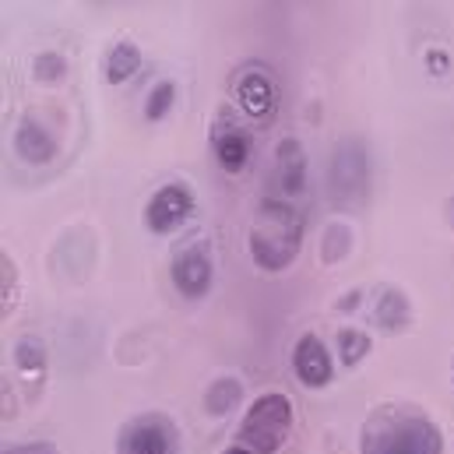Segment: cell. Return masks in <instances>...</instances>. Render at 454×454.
Masks as SVG:
<instances>
[{
    "label": "cell",
    "instance_id": "obj_3",
    "mask_svg": "<svg viewBox=\"0 0 454 454\" xmlns=\"http://www.w3.org/2000/svg\"><path fill=\"white\" fill-rule=\"evenodd\" d=\"M293 423H296L293 402L278 391H268L247 409L236 441L223 454H278L293 437Z\"/></svg>",
    "mask_w": 454,
    "mask_h": 454
},
{
    "label": "cell",
    "instance_id": "obj_7",
    "mask_svg": "<svg viewBox=\"0 0 454 454\" xmlns=\"http://www.w3.org/2000/svg\"><path fill=\"white\" fill-rule=\"evenodd\" d=\"M194 212H198V198H194L191 184H184V180L162 184L145 205V229L155 236H169L180 226H187L194 219Z\"/></svg>",
    "mask_w": 454,
    "mask_h": 454
},
{
    "label": "cell",
    "instance_id": "obj_2",
    "mask_svg": "<svg viewBox=\"0 0 454 454\" xmlns=\"http://www.w3.org/2000/svg\"><path fill=\"white\" fill-rule=\"evenodd\" d=\"M303 236H307V215L300 205H289L275 194H268L254 215V226L247 236V250L250 261L268 271L278 275L286 268L296 264L300 250H303Z\"/></svg>",
    "mask_w": 454,
    "mask_h": 454
},
{
    "label": "cell",
    "instance_id": "obj_12",
    "mask_svg": "<svg viewBox=\"0 0 454 454\" xmlns=\"http://www.w3.org/2000/svg\"><path fill=\"white\" fill-rule=\"evenodd\" d=\"M293 373L307 391H321L335 380V359H332L328 345L321 341V335H314V332L300 335V341L293 345Z\"/></svg>",
    "mask_w": 454,
    "mask_h": 454
},
{
    "label": "cell",
    "instance_id": "obj_24",
    "mask_svg": "<svg viewBox=\"0 0 454 454\" xmlns=\"http://www.w3.org/2000/svg\"><path fill=\"white\" fill-rule=\"evenodd\" d=\"M359 300H363V293L356 289V293H348L345 300H339V310H341V314H348V310H356V307H359Z\"/></svg>",
    "mask_w": 454,
    "mask_h": 454
},
{
    "label": "cell",
    "instance_id": "obj_9",
    "mask_svg": "<svg viewBox=\"0 0 454 454\" xmlns=\"http://www.w3.org/2000/svg\"><path fill=\"white\" fill-rule=\"evenodd\" d=\"M307 187H310V159H307V148L300 137H282L278 148H275V198L289 201V205H300L303 208V198H307Z\"/></svg>",
    "mask_w": 454,
    "mask_h": 454
},
{
    "label": "cell",
    "instance_id": "obj_15",
    "mask_svg": "<svg viewBox=\"0 0 454 454\" xmlns=\"http://www.w3.org/2000/svg\"><path fill=\"white\" fill-rule=\"evenodd\" d=\"M141 67H145V53H141V46L130 43V39H116L114 46L106 50L103 78H106L114 89H120V85H127Z\"/></svg>",
    "mask_w": 454,
    "mask_h": 454
},
{
    "label": "cell",
    "instance_id": "obj_4",
    "mask_svg": "<svg viewBox=\"0 0 454 454\" xmlns=\"http://www.w3.org/2000/svg\"><path fill=\"white\" fill-rule=\"evenodd\" d=\"M328 194L332 205L359 212L370 201V152L359 137H341L328 162Z\"/></svg>",
    "mask_w": 454,
    "mask_h": 454
},
{
    "label": "cell",
    "instance_id": "obj_14",
    "mask_svg": "<svg viewBox=\"0 0 454 454\" xmlns=\"http://www.w3.org/2000/svg\"><path fill=\"white\" fill-rule=\"evenodd\" d=\"M370 317H373V325H377L380 332L398 335V332H405V328L412 325V303H409V296H405L402 289L387 286V289H380V296H377Z\"/></svg>",
    "mask_w": 454,
    "mask_h": 454
},
{
    "label": "cell",
    "instance_id": "obj_10",
    "mask_svg": "<svg viewBox=\"0 0 454 454\" xmlns=\"http://www.w3.org/2000/svg\"><path fill=\"white\" fill-rule=\"evenodd\" d=\"M212 155L219 162V169L226 176H239L247 166H250V155H254V137L250 130L232 116V110H219L215 123H212Z\"/></svg>",
    "mask_w": 454,
    "mask_h": 454
},
{
    "label": "cell",
    "instance_id": "obj_6",
    "mask_svg": "<svg viewBox=\"0 0 454 454\" xmlns=\"http://www.w3.org/2000/svg\"><path fill=\"white\" fill-rule=\"evenodd\" d=\"M236 103H239V110L247 114L250 123L268 127L278 116V103H282L278 78L264 64H247L236 74Z\"/></svg>",
    "mask_w": 454,
    "mask_h": 454
},
{
    "label": "cell",
    "instance_id": "obj_20",
    "mask_svg": "<svg viewBox=\"0 0 454 454\" xmlns=\"http://www.w3.org/2000/svg\"><path fill=\"white\" fill-rule=\"evenodd\" d=\"M348 250H352V229L341 226V223H332L325 229V239H321V261L325 264H339V261L348 257Z\"/></svg>",
    "mask_w": 454,
    "mask_h": 454
},
{
    "label": "cell",
    "instance_id": "obj_16",
    "mask_svg": "<svg viewBox=\"0 0 454 454\" xmlns=\"http://www.w3.org/2000/svg\"><path fill=\"white\" fill-rule=\"evenodd\" d=\"M239 398H243V380L226 373V377H215V380L205 387L201 405H205V412H208L212 419H223V416H229V412L239 405Z\"/></svg>",
    "mask_w": 454,
    "mask_h": 454
},
{
    "label": "cell",
    "instance_id": "obj_18",
    "mask_svg": "<svg viewBox=\"0 0 454 454\" xmlns=\"http://www.w3.org/2000/svg\"><path fill=\"white\" fill-rule=\"evenodd\" d=\"M173 106H176V85L173 82H155L148 89V96H145V120L159 123V120H166L173 114Z\"/></svg>",
    "mask_w": 454,
    "mask_h": 454
},
{
    "label": "cell",
    "instance_id": "obj_13",
    "mask_svg": "<svg viewBox=\"0 0 454 454\" xmlns=\"http://www.w3.org/2000/svg\"><path fill=\"white\" fill-rule=\"evenodd\" d=\"M11 145H14V155L25 162V166H50L60 152V141L57 134L46 127V120H39L35 114L18 116L14 123V134H11Z\"/></svg>",
    "mask_w": 454,
    "mask_h": 454
},
{
    "label": "cell",
    "instance_id": "obj_11",
    "mask_svg": "<svg viewBox=\"0 0 454 454\" xmlns=\"http://www.w3.org/2000/svg\"><path fill=\"white\" fill-rule=\"evenodd\" d=\"M11 366H14V377L25 391L28 402H39L43 387H46V377H50V352H46V341L39 335H21L11 345Z\"/></svg>",
    "mask_w": 454,
    "mask_h": 454
},
{
    "label": "cell",
    "instance_id": "obj_19",
    "mask_svg": "<svg viewBox=\"0 0 454 454\" xmlns=\"http://www.w3.org/2000/svg\"><path fill=\"white\" fill-rule=\"evenodd\" d=\"M67 74V57L57 53V50H43L32 57V78L39 85H57L60 78Z\"/></svg>",
    "mask_w": 454,
    "mask_h": 454
},
{
    "label": "cell",
    "instance_id": "obj_5",
    "mask_svg": "<svg viewBox=\"0 0 454 454\" xmlns=\"http://www.w3.org/2000/svg\"><path fill=\"white\" fill-rule=\"evenodd\" d=\"M116 454H180L176 419L166 412L130 416L116 434Z\"/></svg>",
    "mask_w": 454,
    "mask_h": 454
},
{
    "label": "cell",
    "instance_id": "obj_17",
    "mask_svg": "<svg viewBox=\"0 0 454 454\" xmlns=\"http://www.w3.org/2000/svg\"><path fill=\"white\" fill-rule=\"evenodd\" d=\"M335 341H339V363L345 366V370H356V366L370 356V348H373L370 335L359 332V328H339Z\"/></svg>",
    "mask_w": 454,
    "mask_h": 454
},
{
    "label": "cell",
    "instance_id": "obj_8",
    "mask_svg": "<svg viewBox=\"0 0 454 454\" xmlns=\"http://www.w3.org/2000/svg\"><path fill=\"white\" fill-rule=\"evenodd\" d=\"M169 278L184 300H205L215 282V261H212L208 239H194L184 250H176L169 264Z\"/></svg>",
    "mask_w": 454,
    "mask_h": 454
},
{
    "label": "cell",
    "instance_id": "obj_22",
    "mask_svg": "<svg viewBox=\"0 0 454 454\" xmlns=\"http://www.w3.org/2000/svg\"><path fill=\"white\" fill-rule=\"evenodd\" d=\"M4 454H60V448L53 441H25V444H14Z\"/></svg>",
    "mask_w": 454,
    "mask_h": 454
},
{
    "label": "cell",
    "instance_id": "obj_21",
    "mask_svg": "<svg viewBox=\"0 0 454 454\" xmlns=\"http://www.w3.org/2000/svg\"><path fill=\"white\" fill-rule=\"evenodd\" d=\"M0 282H4V289H0V303H4V314H11L14 310V303H18V271H14V261L4 254L0 257Z\"/></svg>",
    "mask_w": 454,
    "mask_h": 454
},
{
    "label": "cell",
    "instance_id": "obj_23",
    "mask_svg": "<svg viewBox=\"0 0 454 454\" xmlns=\"http://www.w3.org/2000/svg\"><path fill=\"white\" fill-rule=\"evenodd\" d=\"M427 71H430V74H448V71H451L448 50H427Z\"/></svg>",
    "mask_w": 454,
    "mask_h": 454
},
{
    "label": "cell",
    "instance_id": "obj_1",
    "mask_svg": "<svg viewBox=\"0 0 454 454\" xmlns=\"http://www.w3.org/2000/svg\"><path fill=\"white\" fill-rule=\"evenodd\" d=\"M359 454H444V437L423 409L384 402L363 423Z\"/></svg>",
    "mask_w": 454,
    "mask_h": 454
}]
</instances>
